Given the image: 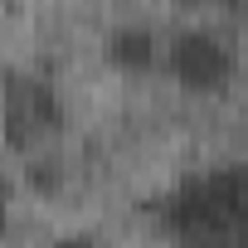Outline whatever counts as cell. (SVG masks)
Returning a JSON list of instances; mask_svg holds the SVG:
<instances>
[{"instance_id":"6da1fadb","label":"cell","mask_w":248,"mask_h":248,"mask_svg":"<svg viewBox=\"0 0 248 248\" xmlns=\"http://www.w3.org/2000/svg\"><path fill=\"white\" fill-rule=\"evenodd\" d=\"M161 224L180 243L248 248V175H243V166H224V170L180 180L161 200Z\"/></svg>"},{"instance_id":"7a4b0ae2","label":"cell","mask_w":248,"mask_h":248,"mask_svg":"<svg viewBox=\"0 0 248 248\" xmlns=\"http://www.w3.org/2000/svg\"><path fill=\"white\" fill-rule=\"evenodd\" d=\"M68 127V107L54 78L44 73H5V107H0V137L10 151H34L39 137H59Z\"/></svg>"},{"instance_id":"3957f363","label":"cell","mask_w":248,"mask_h":248,"mask_svg":"<svg viewBox=\"0 0 248 248\" xmlns=\"http://www.w3.org/2000/svg\"><path fill=\"white\" fill-rule=\"evenodd\" d=\"M233 44L219 34V30H204V25H195V30H180L175 39H170V49H166V68H170V78L185 88V93H195V97H214V93H224L229 83H233Z\"/></svg>"},{"instance_id":"277c9868","label":"cell","mask_w":248,"mask_h":248,"mask_svg":"<svg viewBox=\"0 0 248 248\" xmlns=\"http://www.w3.org/2000/svg\"><path fill=\"white\" fill-rule=\"evenodd\" d=\"M102 59L117 68V73H146L156 63V34L146 25H117L102 44Z\"/></svg>"},{"instance_id":"5b68a950","label":"cell","mask_w":248,"mask_h":248,"mask_svg":"<svg viewBox=\"0 0 248 248\" xmlns=\"http://www.w3.org/2000/svg\"><path fill=\"white\" fill-rule=\"evenodd\" d=\"M59 185H63V166H59V156H34L30 151V161H25V190H34V195H59Z\"/></svg>"},{"instance_id":"8992f818","label":"cell","mask_w":248,"mask_h":248,"mask_svg":"<svg viewBox=\"0 0 248 248\" xmlns=\"http://www.w3.org/2000/svg\"><path fill=\"white\" fill-rule=\"evenodd\" d=\"M49 248H112V243H102V238H93V233H63V238H54Z\"/></svg>"},{"instance_id":"52a82bcc","label":"cell","mask_w":248,"mask_h":248,"mask_svg":"<svg viewBox=\"0 0 248 248\" xmlns=\"http://www.w3.org/2000/svg\"><path fill=\"white\" fill-rule=\"evenodd\" d=\"M10 200H15V190H10L5 180H0V233L10 229Z\"/></svg>"},{"instance_id":"ba28073f","label":"cell","mask_w":248,"mask_h":248,"mask_svg":"<svg viewBox=\"0 0 248 248\" xmlns=\"http://www.w3.org/2000/svg\"><path fill=\"white\" fill-rule=\"evenodd\" d=\"M180 248H214V243H180Z\"/></svg>"},{"instance_id":"9c48e42d","label":"cell","mask_w":248,"mask_h":248,"mask_svg":"<svg viewBox=\"0 0 248 248\" xmlns=\"http://www.w3.org/2000/svg\"><path fill=\"white\" fill-rule=\"evenodd\" d=\"M243 175H248V161H243Z\"/></svg>"}]
</instances>
